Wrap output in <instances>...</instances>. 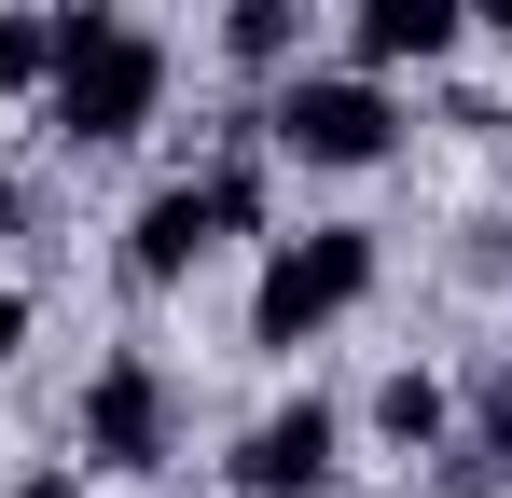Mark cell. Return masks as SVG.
Instances as JSON below:
<instances>
[{
	"instance_id": "1",
	"label": "cell",
	"mask_w": 512,
	"mask_h": 498,
	"mask_svg": "<svg viewBox=\"0 0 512 498\" xmlns=\"http://www.w3.org/2000/svg\"><path fill=\"white\" fill-rule=\"evenodd\" d=\"M42 111H56V139H70V153H125V139L167 111V42H153V28H125L111 0L56 14V70H42Z\"/></svg>"
},
{
	"instance_id": "2",
	"label": "cell",
	"mask_w": 512,
	"mask_h": 498,
	"mask_svg": "<svg viewBox=\"0 0 512 498\" xmlns=\"http://www.w3.org/2000/svg\"><path fill=\"white\" fill-rule=\"evenodd\" d=\"M374 277H388L374 222H305V236H277L263 249V291H250V346H319Z\"/></svg>"
},
{
	"instance_id": "3",
	"label": "cell",
	"mask_w": 512,
	"mask_h": 498,
	"mask_svg": "<svg viewBox=\"0 0 512 498\" xmlns=\"http://www.w3.org/2000/svg\"><path fill=\"white\" fill-rule=\"evenodd\" d=\"M263 153H291V166H388V153H402V97H388V70H277V97H263Z\"/></svg>"
},
{
	"instance_id": "4",
	"label": "cell",
	"mask_w": 512,
	"mask_h": 498,
	"mask_svg": "<svg viewBox=\"0 0 512 498\" xmlns=\"http://www.w3.org/2000/svg\"><path fill=\"white\" fill-rule=\"evenodd\" d=\"M180 443V388L125 346V360H97L84 374V471H167Z\"/></svg>"
},
{
	"instance_id": "5",
	"label": "cell",
	"mask_w": 512,
	"mask_h": 498,
	"mask_svg": "<svg viewBox=\"0 0 512 498\" xmlns=\"http://www.w3.org/2000/svg\"><path fill=\"white\" fill-rule=\"evenodd\" d=\"M333 457H346V415L305 388V402H277L236 443V498H333Z\"/></svg>"
},
{
	"instance_id": "6",
	"label": "cell",
	"mask_w": 512,
	"mask_h": 498,
	"mask_svg": "<svg viewBox=\"0 0 512 498\" xmlns=\"http://www.w3.org/2000/svg\"><path fill=\"white\" fill-rule=\"evenodd\" d=\"M208 249H222V194H208V166L153 180V194H139V222H125V277H139V291H180Z\"/></svg>"
},
{
	"instance_id": "7",
	"label": "cell",
	"mask_w": 512,
	"mask_h": 498,
	"mask_svg": "<svg viewBox=\"0 0 512 498\" xmlns=\"http://www.w3.org/2000/svg\"><path fill=\"white\" fill-rule=\"evenodd\" d=\"M457 0H346V56L360 70H429V56H457Z\"/></svg>"
},
{
	"instance_id": "8",
	"label": "cell",
	"mask_w": 512,
	"mask_h": 498,
	"mask_svg": "<svg viewBox=\"0 0 512 498\" xmlns=\"http://www.w3.org/2000/svg\"><path fill=\"white\" fill-rule=\"evenodd\" d=\"M429 457H443V498H499V485H512V360L471 388V415H457Z\"/></svg>"
},
{
	"instance_id": "9",
	"label": "cell",
	"mask_w": 512,
	"mask_h": 498,
	"mask_svg": "<svg viewBox=\"0 0 512 498\" xmlns=\"http://www.w3.org/2000/svg\"><path fill=\"white\" fill-rule=\"evenodd\" d=\"M222 56L236 70H305V0H222Z\"/></svg>"
},
{
	"instance_id": "10",
	"label": "cell",
	"mask_w": 512,
	"mask_h": 498,
	"mask_svg": "<svg viewBox=\"0 0 512 498\" xmlns=\"http://www.w3.org/2000/svg\"><path fill=\"white\" fill-rule=\"evenodd\" d=\"M374 429H388V443H402V457H416V443H443V429H457V388H443V374H416V360H402V374H388V388H374Z\"/></svg>"
},
{
	"instance_id": "11",
	"label": "cell",
	"mask_w": 512,
	"mask_h": 498,
	"mask_svg": "<svg viewBox=\"0 0 512 498\" xmlns=\"http://www.w3.org/2000/svg\"><path fill=\"white\" fill-rule=\"evenodd\" d=\"M56 70V14H0V97H42Z\"/></svg>"
},
{
	"instance_id": "12",
	"label": "cell",
	"mask_w": 512,
	"mask_h": 498,
	"mask_svg": "<svg viewBox=\"0 0 512 498\" xmlns=\"http://www.w3.org/2000/svg\"><path fill=\"white\" fill-rule=\"evenodd\" d=\"M14 346H28V291L0 277V360H14Z\"/></svg>"
},
{
	"instance_id": "13",
	"label": "cell",
	"mask_w": 512,
	"mask_h": 498,
	"mask_svg": "<svg viewBox=\"0 0 512 498\" xmlns=\"http://www.w3.org/2000/svg\"><path fill=\"white\" fill-rule=\"evenodd\" d=\"M0 498H84V471H28V485H0Z\"/></svg>"
},
{
	"instance_id": "14",
	"label": "cell",
	"mask_w": 512,
	"mask_h": 498,
	"mask_svg": "<svg viewBox=\"0 0 512 498\" xmlns=\"http://www.w3.org/2000/svg\"><path fill=\"white\" fill-rule=\"evenodd\" d=\"M457 14H471V28H499V42H512V0H457Z\"/></svg>"
},
{
	"instance_id": "15",
	"label": "cell",
	"mask_w": 512,
	"mask_h": 498,
	"mask_svg": "<svg viewBox=\"0 0 512 498\" xmlns=\"http://www.w3.org/2000/svg\"><path fill=\"white\" fill-rule=\"evenodd\" d=\"M0 236H14V166H0Z\"/></svg>"
},
{
	"instance_id": "16",
	"label": "cell",
	"mask_w": 512,
	"mask_h": 498,
	"mask_svg": "<svg viewBox=\"0 0 512 498\" xmlns=\"http://www.w3.org/2000/svg\"><path fill=\"white\" fill-rule=\"evenodd\" d=\"M499 153H512V111H499Z\"/></svg>"
}]
</instances>
